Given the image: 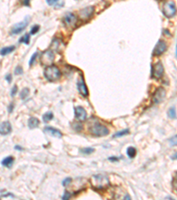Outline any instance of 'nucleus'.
<instances>
[{"label":"nucleus","instance_id":"obj_1","mask_svg":"<svg viewBox=\"0 0 177 200\" xmlns=\"http://www.w3.org/2000/svg\"><path fill=\"white\" fill-rule=\"evenodd\" d=\"M90 184L95 190H104L110 185V180L107 176L104 174H97L93 175L90 178Z\"/></svg>","mask_w":177,"mask_h":200},{"label":"nucleus","instance_id":"obj_2","mask_svg":"<svg viewBox=\"0 0 177 200\" xmlns=\"http://www.w3.org/2000/svg\"><path fill=\"white\" fill-rule=\"evenodd\" d=\"M60 76L61 73L60 69L55 65L47 66V68L44 70V77L49 81H56L60 77Z\"/></svg>","mask_w":177,"mask_h":200},{"label":"nucleus","instance_id":"obj_3","mask_svg":"<svg viewBox=\"0 0 177 200\" xmlns=\"http://www.w3.org/2000/svg\"><path fill=\"white\" fill-rule=\"evenodd\" d=\"M90 132L91 134H93L95 136L99 137L105 136L109 134V130L99 123H96L90 127Z\"/></svg>","mask_w":177,"mask_h":200},{"label":"nucleus","instance_id":"obj_4","mask_svg":"<svg viewBox=\"0 0 177 200\" xmlns=\"http://www.w3.org/2000/svg\"><path fill=\"white\" fill-rule=\"evenodd\" d=\"M163 13L167 18H172L176 13V5L173 0H169L163 5Z\"/></svg>","mask_w":177,"mask_h":200},{"label":"nucleus","instance_id":"obj_5","mask_svg":"<svg viewBox=\"0 0 177 200\" xmlns=\"http://www.w3.org/2000/svg\"><path fill=\"white\" fill-rule=\"evenodd\" d=\"M54 53L52 50H46L42 53L40 62L44 66H51L54 62Z\"/></svg>","mask_w":177,"mask_h":200},{"label":"nucleus","instance_id":"obj_6","mask_svg":"<svg viewBox=\"0 0 177 200\" xmlns=\"http://www.w3.org/2000/svg\"><path fill=\"white\" fill-rule=\"evenodd\" d=\"M164 74V67L161 62H158L154 64L152 67V72H151V77L155 79H159Z\"/></svg>","mask_w":177,"mask_h":200},{"label":"nucleus","instance_id":"obj_7","mask_svg":"<svg viewBox=\"0 0 177 200\" xmlns=\"http://www.w3.org/2000/svg\"><path fill=\"white\" fill-rule=\"evenodd\" d=\"M76 16L72 12H67L63 18V22L67 28H73L76 24Z\"/></svg>","mask_w":177,"mask_h":200},{"label":"nucleus","instance_id":"obj_8","mask_svg":"<svg viewBox=\"0 0 177 200\" xmlns=\"http://www.w3.org/2000/svg\"><path fill=\"white\" fill-rule=\"evenodd\" d=\"M165 97H166V90L163 87H159V88L157 89L155 93H154L153 98H152V102L156 104L160 103V102H163Z\"/></svg>","mask_w":177,"mask_h":200},{"label":"nucleus","instance_id":"obj_9","mask_svg":"<svg viewBox=\"0 0 177 200\" xmlns=\"http://www.w3.org/2000/svg\"><path fill=\"white\" fill-rule=\"evenodd\" d=\"M94 12V7L93 6H88V7H85L83 9L80 11L79 12V17L82 21H88L92 15H93Z\"/></svg>","mask_w":177,"mask_h":200},{"label":"nucleus","instance_id":"obj_10","mask_svg":"<svg viewBox=\"0 0 177 200\" xmlns=\"http://www.w3.org/2000/svg\"><path fill=\"white\" fill-rule=\"evenodd\" d=\"M167 50V45L165 41L163 40H159L158 42L157 43V45L154 47V50H153V55L154 56H159L161 55L162 53H164Z\"/></svg>","mask_w":177,"mask_h":200},{"label":"nucleus","instance_id":"obj_11","mask_svg":"<svg viewBox=\"0 0 177 200\" xmlns=\"http://www.w3.org/2000/svg\"><path fill=\"white\" fill-rule=\"evenodd\" d=\"M77 87H78V90H79L80 94L82 95H83L84 97H87L89 95V91H88L87 85L85 84V82H84V79L83 77H79L78 82H77Z\"/></svg>","mask_w":177,"mask_h":200},{"label":"nucleus","instance_id":"obj_12","mask_svg":"<svg viewBox=\"0 0 177 200\" xmlns=\"http://www.w3.org/2000/svg\"><path fill=\"white\" fill-rule=\"evenodd\" d=\"M74 113H75V117L79 120V121H83L86 119L87 116V112L84 109L83 107L77 106L74 108Z\"/></svg>","mask_w":177,"mask_h":200},{"label":"nucleus","instance_id":"obj_13","mask_svg":"<svg viewBox=\"0 0 177 200\" xmlns=\"http://www.w3.org/2000/svg\"><path fill=\"white\" fill-rule=\"evenodd\" d=\"M28 23H29V21L25 20V21H21V22L15 24L12 29V34H19L21 31H23L24 29L28 26Z\"/></svg>","mask_w":177,"mask_h":200},{"label":"nucleus","instance_id":"obj_14","mask_svg":"<svg viewBox=\"0 0 177 200\" xmlns=\"http://www.w3.org/2000/svg\"><path fill=\"white\" fill-rule=\"evenodd\" d=\"M12 132V126L9 121H4L0 124V134L7 135Z\"/></svg>","mask_w":177,"mask_h":200},{"label":"nucleus","instance_id":"obj_15","mask_svg":"<svg viewBox=\"0 0 177 200\" xmlns=\"http://www.w3.org/2000/svg\"><path fill=\"white\" fill-rule=\"evenodd\" d=\"M44 132H45L46 134H48L49 135L56 137V138H61V137H62V133H61L60 131H59L58 129L53 128V127H45V128H44Z\"/></svg>","mask_w":177,"mask_h":200},{"label":"nucleus","instance_id":"obj_16","mask_svg":"<svg viewBox=\"0 0 177 200\" xmlns=\"http://www.w3.org/2000/svg\"><path fill=\"white\" fill-rule=\"evenodd\" d=\"M12 163H13V158L11 157V156L6 157L5 158H4L3 161H2V165H3L4 166H5V167H8V168L12 167Z\"/></svg>","mask_w":177,"mask_h":200},{"label":"nucleus","instance_id":"obj_17","mask_svg":"<svg viewBox=\"0 0 177 200\" xmlns=\"http://www.w3.org/2000/svg\"><path fill=\"white\" fill-rule=\"evenodd\" d=\"M15 49V46L12 45V46H7V47H4L0 50V54L2 56H5V55H7L8 53H12L13 50Z\"/></svg>","mask_w":177,"mask_h":200},{"label":"nucleus","instance_id":"obj_18","mask_svg":"<svg viewBox=\"0 0 177 200\" xmlns=\"http://www.w3.org/2000/svg\"><path fill=\"white\" fill-rule=\"evenodd\" d=\"M39 126V120L36 117H30L29 120V128H36Z\"/></svg>","mask_w":177,"mask_h":200},{"label":"nucleus","instance_id":"obj_19","mask_svg":"<svg viewBox=\"0 0 177 200\" xmlns=\"http://www.w3.org/2000/svg\"><path fill=\"white\" fill-rule=\"evenodd\" d=\"M127 154L130 158H135V156L136 155V149L134 147H129L127 149Z\"/></svg>","mask_w":177,"mask_h":200},{"label":"nucleus","instance_id":"obj_20","mask_svg":"<svg viewBox=\"0 0 177 200\" xmlns=\"http://www.w3.org/2000/svg\"><path fill=\"white\" fill-rule=\"evenodd\" d=\"M52 118H53V114H52V112H47V113H45L43 116V120L44 122H49V121L52 120Z\"/></svg>","mask_w":177,"mask_h":200},{"label":"nucleus","instance_id":"obj_21","mask_svg":"<svg viewBox=\"0 0 177 200\" xmlns=\"http://www.w3.org/2000/svg\"><path fill=\"white\" fill-rule=\"evenodd\" d=\"M129 133V130L128 129H125V130H122V131H121V132H118V133H116L114 134V138H119V137H122L126 135V134H128Z\"/></svg>","mask_w":177,"mask_h":200},{"label":"nucleus","instance_id":"obj_22","mask_svg":"<svg viewBox=\"0 0 177 200\" xmlns=\"http://www.w3.org/2000/svg\"><path fill=\"white\" fill-rule=\"evenodd\" d=\"M167 115L170 118H175L176 117V111H175V109L174 107H172L171 109H169L168 112H167Z\"/></svg>","mask_w":177,"mask_h":200},{"label":"nucleus","instance_id":"obj_23","mask_svg":"<svg viewBox=\"0 0 177 200\" xmlns=\"http://www.w3.org/2000/svg\"><path fill=\"white\" fill-rule=\"evenodd\" d=\"M29 38H30V36H29V34H26L25 36H23L21 39H20V42L24 43V44H26V45H29Z\"/></svg>","mask_w":177,"mask_h":200},{"label":"nucleus","instance_id":"obj_24","mask_svg":"<svg viewBox=\"0 0 177 200\" xmlns=\"http://www.w3.org/2000/svg\"><path fill=\"white\" fill-rule=\"evenodd\" d=\"M29 95V88H24L21 93V99H25L28 97V95Z\"/></svg>","mask_w":177,"mask_h":200},{"label":"nucleus","instance_id":"obj_25","mask_svg":"<svg viewBox=\"0 0 177 200\" xmlns=\"http://www.w3.org/2000/svg\"><path fill=\"white\" fill-rule=\"evenodd\" d=\"M83 154H91L92 152H94V148H83L81 150Z\"/></svg>","mask_w":177,"mask_h":200},{"label":"nucleus","instance_id":"obj_26","mask_svg":"<svg viewBox=\"0 0 177 200\" xmlns=\"http://www.w3.org/2000/svg\"><path fill=\"white\" fill-rule=\"evenodd\" d=\"M169 142L172 146H177V135L175 136L172 137L170 140H169Z\"/></svg>","mask_w":177,"mask_h":200},{"label":"nucleus","instance_id":"obj_27","mask_svg":"<svg viewBox=\"0 0 177 200\" xmlns=\"http://www.w3.org/2000/svg\"><path fill=\"white\" fill-rule=\"evenodd\" d=\"M39 29H40V28H39V26H38V25H35V26L32 28L31 31H30V34H31V35H35L36 32L39 30Z\"/></svg>","mask_w":177,"mask_h":200},{"label":"nucleus","instance_id":"obj_28","mask_svg":"<svg viewBox=\"0 0 177 200\" xmlns=\"http://www.w3.org/2000/svg\"><path fill=\"white\" fill-rule=\"evenodd\" d=\"M14 73L16 74V75H21V74L23 73V70H22V68H21V66H18V67H16Z\"/></svg>","mask_w":177,"mask_h":200},{"label":"nucleus","instance_id":"obj_29","mask_svg":"<svg viewBox=\"0 0 177 200\" xmlns=\"http://www.w3.org/2000/svg\"><path fill=\"white\" fill-rule=\"evenodd\" d=\"M17 93H18V87L16 85H13V87L12 88V91H11V95L14 96Z\"/></svg>","mask_w":177,"mask_h":200},{"label":"nucleus","instance_id":"obj_30","mask_svg":"<svg viewBox=\"0 0 177 200\" xmlns=\"http://www.w3.org/2000/svg\"><path fill=\"white\" fill-rule=\"evenodd\" d=\"M60 0H47V4L49 5H55Z\"/></svg>","mask_w":177,"mask_h":200},{"label":"nucleus","instance_id":"obj_31","mask_svg":"<svg viewBox=\"0 0 177 200\" xmlns=\"http://www.w3.org/2000/svg\"><path fill=\"white\" fill-rule=\"evenodd\" d=\"M36 56H37V53H35L34 54H33V56H32L31 59H30V61H29V65H30V66H31L32 64L34 63V62H35V60H36Z\"/></svg>","mask_w":177,"mask_h":200},{"label":"nucleus","instance_id":"obj_32","mask_svg":"<svg viewBox=\"0 0 177 200\" xmlns=\"http://www.w3.org/2000/svg\"><path fill=\"white\" fill-rule=\"evenodd\" d=\"M71 180H72L71 178H67V179H66L64 181H63V186H67V185L71 182Z\"/></svg>","mask_w":177,"mask_h":200},{"label":"nucleus","instance_id":"obj_33","mask_svg":"<svg viewBox=\"0 0 177 200\" xmlns=\"http://www.w3.org/2000/svg\"><path fill=\"white\" fill-rule=\"evenodd\" d=\"M71 197V195H70V193L69 192H67V191H66L65 192V195L62 197L63 199H68L69 198Z\"/></svg>","mask_w":177,"mask_h":200},{"label":"nucleus","instance_id":"obj_34","mask_svg":"<svg viewBox=\"0 0 177 200\" xmlns=\"http://www.w3.org/2000/svg\"><path fill=\"white\" fill-rule=\"evenodd\" d=\"M5 79L7 80V82H11L12 81V75L11 74H7L5 76Z\"/></svg>","mask_w":177,"mask_h":200},{"label":"nucleus","instance_id":"obj_35","mask_svg":"<svg viewBox=\"0 0 177 200\" xmlns=\"http://www.w3.org/2000/svg\"><path fill=\"white\" fill-rule=\"evenodd\" d=\"M173 185H174L175 189L177 190V175L175 176V178L174 179V181H173Z\"/></svg>","mask_w":177,"mask_h":200},{"label":"nucleus","instance_id":"obj_36","mask_svg":"<svg viewBox=\"0 0 177 200\" xmlns=\"http://www.w3.org/2000/svg\"><path fill=\"white\" fill-rule=\"evenodd\" d=\"M12 109H13V104H10V105H9V108H8V112L11 113V112L12 111Z\"/></svg>","mask_w":177,"mask_h":200},{"label":"nucleus","instance_id":"obj_37","mask_svg":"<svg viewBox=\"0 0 177 200\" xmlns=\"http://www.w3.org/2000/svg\"><path fill=\"white\" fill-rule=\"evenodd\" d=\"M109 160H110V161H118V160H119V158H109Z\"/></svg>","mask_w":177,"mask_h":200},{"label":"nucleus","instance_id":"obj_38","mask_svg":"<svg viewBox=\"0 0 177 200\" xmlns=\"http://www.w3.org/2000/svg\"><path fill=\"white\" fill-rule=\"evenodd\" d=\"M172 158H173V159H176L177 160V153L174 154V155H173V157H172Z\"/></svg>","mask_w":177,"mask_h":200},{"label":"nucleus","instance_id":"obj_39","mask_svg":"<svg viewBox=\"0 0 177 200\" xmlns=\"http://www.w3.org/2000/svg\"><path fill=\"white\" fill-rule=\"evenodd\" d=\"M29 0H25V1H24V4H25L26 5H29Z\"/></svg>","mask_w":177,"mask_h":200},{"label":"nucleus","instance_id":"obj_40","mask_svg":"<svg viewBox=\"0 0 177 200\" xmlns=\"http://www.w3.org/2000/svg\"><path fill=\"white\" fill-rule=\"evenodd\" d=\"M15 148H19V150H22V149H21V148L18 147V146H15Z\"/></svg>","mask_w":177,"mask_h":200},{"label":"nucleus","instance_id":"obj_41","mask_svg":"<svg viewBox=\"0 0 177 200\" xmlns=\"http://www.w3.org/2000/svg\"><path fill=\"white\" fill-rule=\"evenodd\" d=\"M176 55H177V47H176Z\"/></svg>","mask_w":177,"mask_h":200}]
</instances>
